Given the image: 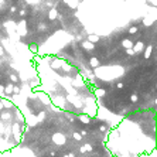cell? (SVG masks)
Masks as SVG:
<instances>
[{
	"instance_id": "1",
	"label": "cell",
	"mask_w": 157,
	"mask_h": 157,
	"mask_svg": "<svg viewBox=\"0 0 157 157\" xmlns=\"http://www.w3.org/2000/svg\"><path fill=\"white\" fill-rule=\"evenodd\" d=\"M123 45H125L126 48H130V47H132V41H129V40H125V41H123Z\"/></svg>"
},
{
	"instance_id": "2",
	"label": "cell",
	"mask_w": 157,
	"mask_h": 157,
	"mask_svg": "<svg viewBox=\"0 0 157 157\" xmlns=\"http://www.w3.org/2000/svg\"><path fill=\"white\" fill-rule=\"evenodd\" d=\"M50 17H51V18H55V17H57V11H55V10H51Z\"/></svg>"
}]
</instances>
